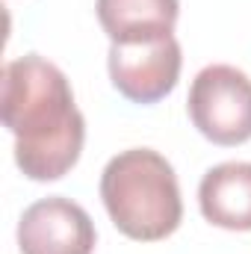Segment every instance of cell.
<instances>
[{
    "mask_svg": "<svg viewBox=\"0 0 251 254\" xmlns=\"http://www.w3.org/2000/svg\"><path fill=\"white\" fill-rule=\"evenodd\" d=\"M101 201L113 225L136 243L172 237L184 219L172 163L154 148H127L101 172Z\"/></svg>",
    "mask_w": 251,
    "mask_h": 254,
    "instance_id": "obj_2",
    "label": "cell"
},
{
    "mask_svg": "<svg viewBox=\"0 0 251 254\" xmlns=\"http://www.w3.org/2000/svg\"><path fill=\"white\" fill-rule=\"evenodd\" d=\"M0 113L15 136V163L30 181H60L77 166L86 119L74 104L68 77L54 63L39 54L6 63Z\"/></svg>",
    "mask_w": 251,
    "mask_h": 254,
    "instance_id": "obj_1",
    "label": "cell"
},
{
    "mask_svg": "<svg viewBox=\"0 0 251 254\" xmlns=\"http://www.w3.org/2000/svg\"><path fill=\"white\" fill-rule=\"evenodd\" d=\"M187 110L195 130L213 145L234 148L251 139V77L234 65H207L189 86Z\"/></svg>",
    "mask_w": 251,
    "mask_h": 254,
    "instance_id": "obj_3",
    "label": "cell"
},
{
    "mask_svg": "<svg viewBox=\"0 0 251 254\" xmlns=\"http://www.w3.org/2000/svg\"><path fill=\"white\" fill-rule=\"evenodd\" d=\"M95 12L110 45H127L172 36L181 0H95Z\"/></svg>",
    "mask_w": 251,
    "mask_h": 254,
    "instance_id": "obj_7",
    "label": "cell"
},
{
    "mask_svg": "<svg viewBox=\"0 0 251 254\" xmlns=\"http://www.w3.org/2000/svg\"><path fill=\"white\" fill-rule=\"evenodd\" d=\"M110 80L133 104H157L175 92L181 80V42L172 36L110 45Z\"/></svg>",
    "mask_w": 251,
    "mask_h": 254,
    "instance_id": "obj_4",
    "label": "cell"
},
{
    "mask_svg": "<svg viewBox=\"0 0 251 254\" xmlns=\"http://www.w3.org/2000/svg\"><path fill=\"white\" fill-rule=\"evenodd\" d=\"M98 243L92 216L71 198L48 195L30 204L18 222L21 254H92Z\"/></svg>",
    "mask_w": 251,
    "mask_h": 254,
    "instance_id": "obj_5",
    "label": "cell"
},
{
    "mask_svg": "<svg viewBox=\"0 0 251 254\" xmlns=\"http://www.w3.org/2000/svg\"><path fill=\"white\" fill-rule=\"evenodd\" d=\"M201 216L225 231H251V163H219L198 187Z\"/></svg>",
    "mask_w": 251,
    "mask_h": 254,
    "instance_id": "obj_6",
    "label": "cell"
}]
</instances>
